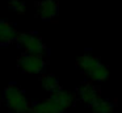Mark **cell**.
Masks as SVG:
<instances>
[{"instance_id":"1","label":"cell","mask_w":122,"mask_h":113,"mask_svg":"<svg viewBox=\"0 0 122 113\" xmlns=\"http://www.w3.org/2000/svg\"><path fill=\"white\" fill-rule=\"evenodd\" d=\"M76 66L92 81H104L109 78V70L97 57L84 54L76 60Z\"/></svg>"},{"instance_id":"2","label":"cell","mask_w":122,"mask_h":113,"mask_svg":"<svg viewBox=\"0 0 122 113\" xmlns=\"http://www.w3.org/2000/svg\"><path fill=\"white\" fill-rule=\"evenodd\" d=\"M3 101L12 113H30L32 105L26 99L24 91L16 84H8L4 89Z\"/></svg>"},{"instance_id":"3","label":"cell","mask_w":122,"mask_h":113,"mask_svg":"<svg viewBox=\"0 0 122 113\" xmlns=\"http://www.w3.org/2000/svg\"><path fill=\"white\" fill-rule=\"evenodd\" d=\"M17 43L20 45V47L25 50V53L28 54H34V55H45L47 49L46 45L42 42V39L37 36L36 33L32 32H24V33L19 34L17 38Z\"/></svg>"},{"instance_id":"4","label":"cell","mask_w":122,"mask_h":113,"mask_svg":"<svg viewBox=\"0 0 122 113\" xmlns=\"http://www.w3.org/2000/svg\"><path fill=\"white\" fill-rule=\"evenodd\" d=\"M17 66L22 72L37 75V74H41L45 71L46 60L43 59L42 55H34L25 53L17 59Z\"/></svg>"},{"instance_id":"5","label":"cell","mask_w":122,"mask_h":113,"mask_svg":"<svg viewBox=\"0 0 122 113\" xmlns=\"http://www.w3.org/2000/svg\"><path fill=\"white\" fill-rule=\"evenodd\" d=\"M77 96L79 99L84 102L85 105L92 108L98 100H101L100 97V89L95 86V84L91 83H84L79 87L77 89Z\"/></svg>"},{"instance_id":"6","label":"cell","mask_w":122,"mask_h":113,"mask_svg":"<svg viewBox=\"0 0 122 113\" xmlns=\"http://www.w3.org/2000/svg\"><path fill=\"white\" fill-rule=\"evenodd\" d=\"M59 3L58 0H41L37 3V15L45 21H51L58 16Z\"/></svg>"},{"instance_id":"7","label":"cell","mask_w":122,"mask_h":113,"mask_svg":"<svg viewBox=\"0 0 122 113\" xmlns=\"http://www.w3.org/2000/svg\"><path fill=\"white\" fill-rule=\"evenodd\" d=\"M19 34L20 33H17L16 28L11 22L4 20L0 22V42H1V45L5 46V45H9L12 42L17 41Z\"/></svg>"},{"instance_id":"8","label":"cell","mask_w":122,"mask_h":113,"mask_svg":"<svg viewBox=\"0 0 122 113\" xmlns=\"http://www.w3.org/2000/svg\"><path fill=\"white\" fill-rule=\"evenodd\" d=\"M50 97L58 104V107L61 108L63 112H66V110L75 102V95L70 91H66V89H59V91L51 93Z\"/></svg>"},{"instance_id":"9","label":"cell","mask_w":122,"mask_h":113,"mask_svg":"<svg viewBox=\"0 0 122 113\" xmlns=\"http://www.w3.org/2000/svg\"><path fill=\"white\" fill-rule=\"evenodd\" d=\"M30 113H64V112L58 107V104L51 97H49L47 100L37 101L34 104H32Z\"/></svg>"},{"instance_id":"10","label":"cell","mask_w":122,"mask_h":113,"mask_svg":"<svg viewBox=\"0 0 122 113\" xmlns=\"http://www.w3.org/2000/svg\"><path fill=\"white\" fill-rule=\"evenodd\" d=\"M41 83H42V87L50 93H54V92L59 91L61 88V84H59V80L55 75H51V74H47V75H43L41 78Z\"/></svg>"},{"instance_id":"11","label":"cell","mask_w":122,"mask_h":113,"mask_svg":"<svg viewBox=\"0 0 122 113\" xmlns=\"http://www.w3.org/2000/svg\"><path fill=\"white\" fill-rule=\"evenodd\" d=\"M113 104L108 100H98L95 105L92 107L93 113H112L113 112Z\"/></svg>"},{"instance_id":"12","label":"cell","mask_w":122,"mask_h":113,"mask_svg":"<svg viewBox=\"0 0 122 113\" xmlns=\"http://www.w3.org/2000/svg\"><path fill=\"white\" fill-rule=\"evenodd\" d=\"M8 7L17 13H24L26 4L22 0H8Z\"/></svg>"}]
</instances>
